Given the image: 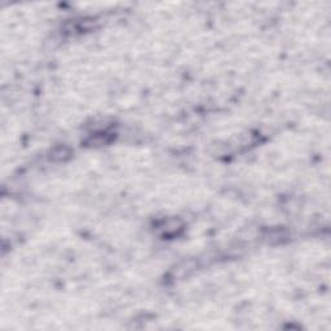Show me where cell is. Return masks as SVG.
Listing matches in <instances>:
<instances>
[{
	"label": "cell",
	"mask_w": 331,
	"mask_h": 331,
	"mask_svg": "<svg viewBox=\"0 0 331 331\" xmlns=\"http://www.w3.org/2000/svg\"><path fill=\"white\" fill-rule=\"evenodd\" d=\"M184 228V223L179 218H170L162 221L159 226V230L164 235H175L181 232Z\"/></svg>",
	"instance_id": "cell-1"
},
{
	"label": "cell",
	"mask_w": 331,
	"mask_h": 331,
	"mask_svg": "<svg viewBox=\"0 0 331 331\" xmlns=\"http://www.w3.org/2000/svg\"><path fill=\"white\" fill-rule=\"evenodd\" d=\"M111 140H113V136L109 131L100 130L89 135L86 143L88 144L89 147H102V145H108Z\"/></svg>",
	"instance_id": "cell-2"
},
{
	"label": "cell",
	"mask_w": 331,
	"mask_h": 331,
	"mask_svg": "<svg viewBox=\"0 0 331 331\" xmlns=\"http://www.w3.org/2000/svg\"><path fill=\"white\" fill-rule=\"evenodd\" d=\"M197 269V263L194 260H185V262L179 263L176 267L172 269L171 274L174 276V278H184L188 277L192 272H194Z\"/></svg>",
	"instance_id": "cell-3"
},
{
	"label": "cell",
	"mask_w": 331,
	"mask_h": 331,
	"mask_svg": "<svg viewBox=\"0 0 331 331\" xmlns=\"http://www.w3.org/2000/svg\"><path fill=\"white\" fill-rule=\"evenodd\" d=\"M73 155V152L70 148L67 147H56L53 148L52 150L50 152V155H48V158H50V160H52V162H66V160H69L70 158H72Z\"/></svg>",
	"instance_id": "cell-4"
},
{
	"label": "cell",
	"mask_w": 331,
	"mask_h": 331,
	"mask_svg": "<svg viewBox=\"0 0 331 331\" xmlns=\"http://www.w3.org/2000/svg\"><path fill=\"white\" fill-rule=\"evenodd\" d=\"M286 232L285 230H278V229H273L271 230V232L268 233V235L265 238H267L268 243H281L282 241H283V238H286Z\"/></svg>",
	"instance_id": "cell-5"
}]
</instances>
